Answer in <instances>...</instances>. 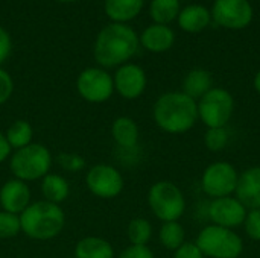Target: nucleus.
<instances>
[{"instance_id":"39448f33","label":"nucleus","mask_w":260,"mask_h":258,"mask_svg":"<svg viewBox=\"0 0 260 258\" xmlns=\"http://www.w3.org/2000/svg\"><path fill=\"white\" fill-rule=\"evenodd\" d=\"M195 245L210 258H239L244 252V240L235 230L213 224L200 231Z\"/></svg>"},{"instance_id":"f8f14e48","label":"nucleus","mask_w":260,"mask_h":258,"mask_svg":"<svg viewBox=\"0 0 260 258\" xmlns=\"http://www.w3.org/2000/svg\"><path fill=\"white\" fill-rule=\"evenodd\" d=\"M248 210L242 205V202L236 196H225L212 199L207 208L209 219L213 225L224 227L229 230H235L244 225Z\"/></svg>"},{"instance_id":"7c9ffc66","label":"nucleus","mask_w":260,"mask_h":258,"mask_svg":"<svg viewBox=\"0 0 260 258\" xmlns=\"http://www.w3.org/2000/svg\"><path fill=\"white\" fill-rule=\"evenodd\" d=\"M12 93H14V81L6 70L0 68V105L6 103L11 99Z\"/></svg>"},{"instance_id":"2eb2a0df","label":"nucleus","mask_w":260,"mask_h":258,"mask_svg":"<svg viewBox=\"0 0 260 258\" xmlns=\"http://www.w3.org/2000/svg\"><path fill=\"white\" fill-rule=\"evenodd\" d=\"M235 196L247 210H260V166H253L239 175Z\"/></svg>"},{"instance_id":"2f4dec72","label":"nucleus","mask_w":260,"mask_h":258,"mask_svg":"<svg viewBox=\"0 0 260 258\" xmlns=\"http://www.w3.org/2000/svg\"><path fill=\"white\" fill-rule=\"evenodd\" d=\"M117 258H155L152 249L149 246H136V245H129L128 248H125Z\"/></svg>"},{"instance_id":"f3484780","label":"nucleus","mask_w":260,"mask_h":258,"mask_svg":"<svg viewBox=\"0 0 260 258\" xmlns=\"http://www.w3.org/2000/svg\"><path fill=\"white\" fill-rule=\"evenodd\" d=\"M139 40L146 50L154 53H161L172 47L175 41V35L174 30L166 24H152L143 30Z\"/></svg>"},{"instance_id":"4468645a","label":"nucleus","mask_w":260,"mask_h":258,"mask_svg":"<svg viewBox=\"0 0 260 258\" xmlns=\"http://www.w3.org/2000/svg\"><path fill=\"white\" fill-rule=\"evenodd\" d=\"M30 198L29 184L21 179L11 178L0 187V207L5 211L20 216L29 207Z\"/></svg>"},{"instance_id":"473e14b6","label":"nucleus","mask_w":260,"mask_h":258,"mask_svg":"<svg viewBox=\"0 0 260 258\" xmlns=\"http://www.w3.org/2000/svg\"><path fill=\"white\" fill-rule=\"evenodd\" d=\"M174 258H206L195 243L186 242L177 251H174Z\"/></svg>"},{"instance_id":"1a4fd4ad","label":"nucleus","mask_w":260,"mask_h":258,"mask_svg":"<svg viewBox=\"0 0 260 258\" xmlns=\"http://www.w3.org/2000/svg\"><path fill=\"white\" fill-rule=\"evenodd\" d=\"M85 186L98 199H116L125 187L120 170L111 164H94L85 173Z\"/></svg>"},{"instance_id":"7ed1b4c3","label":"nucleus","mask_w":260,"mask_h":258,"mask_svg":"<svg viewBox=\"0 0 260 258\" xmlns=\"http://www.w3.org/2000/svg\"><path fill=\"white\" fill-rule=\"evenodd\" d=\"M21 233L37 242H47L58 237L66 227V213L61 205L44 199L30 202L20 214Z\"/></svg>"},{"instance_id":"4c0bfd02","label":"nucleus","mask_w":260,"mask_h":258,"mask_svg":"<svg viewBox=\"0 0 260 258\" xmlns=\"http://www.w3.org/2000/svg\"><path fill=\"white\" fill-rule=\"evenodd\" d=\"M67 258H75V257H67Z\"/></svg>"},{"instance_id":"b1692460","label":"nucleus","mask_w":260,"mask_h":258,"mask_svg":"<svg viewBox=\"0 0 260 258\" xmlns=\"http://www.w3.org/2000/svg\"><path fill=\"white\" fill-rule=\"evenodd\" d=\"M158 240L160 245L168 251H177L180 246L186 243V231L184 227L175 220V222H163L158 231Z\"/></svg>"},{"instance_id":"a211bd4d","label":"nucleus","mask_w":260,"mask_h":258,"mask_svg":"<svg viewBox=\"0 0 260 258\" xmlns=\"http://www.w3.org/2000/svg\"><path fill=\"white\" fill-rule=\"evenodd\" d=\"M75 258H116L113 245L98 236L82 237L75 246Z\"/></svg>"},{"instance_id":"6e6552de","label":"nucleus","mask_w":260,"mask_h":258,"mask_svg":"<svg viewBox=\"0 0 260 258\" xmlns=\"http://www.w3.org/2000/svg\"><path fill=\"white\" fill-rule=\"evenodd\" d=\"M239 173L236 167L227 161H215L209 164L201 175V189L212 199L232 196L236 192Z\"/></svg>"},{"instance_id":"f704fd0d","label":"nucleus","mask_w":260,"mask_h":258,"mask_svg":"<svg viewBox=\"0 0 260 258\" xmlns=\"http://www.w3.org/2000/svg\"><path fill=\"white\" fill-rule=\"evenodd\" d=\"M11 154H12V149H11L8 140H6V135H5V132L0 131V164L8 161Z\"/></svg>"},{"instance_id":"cd10ccee","label":"nucleus","mask_w":260,"mask_h":258,"mask_svg":"<svg viewBox=\"0 0 260 258\" xmlns=\"http://www.w3.org/2000/svg\"><path fill=\"white\" fill-rule=\"evenodd\" d=\"M230 135L227 128H207L204 134V144L210 152H221L227 148Z\"/></svg>"},{"instance_id":"aec40b11","label":"nucleus","mask_w":260,"mask_h":258,"mask_svg":"<svg viewBox=\"0 0 260 258\" xmlns=\"http://www.w3.org/2000/svg\"><path fill=\"white\" fill-rule=\"evenodd\" d=\"M212 20L210 12L201 5H190L178 14V24L186 32H201Z\"/></svg>"},{"instance_id":"4be33fe9","label":"nucleus","mask_w":260,"mask_h":258,"mask_svg":"<svg viewBox=\"0 0 260 258\" xmlns=\"http://www.w3.org/2000/svg\"><path fill=\"white\" fill-rule=\"evenodd\" d=\"M143 0H105V12L114 23H125L139 15Z\"/></svg>"},{"instance_id":"ddd939ff","label":"nucleus","mask_w":260,"mask_h":258,"mask_svg":"<svg viewBox=\"0 0 260 258\" xmlns=\"http://www.w3.org/2000/svg\"><path fill=\"white\" fill-rule=\"evenodd\" d=\"M113 82L114 91H117L119 96H122L126 100H134L145 93L148 79L145 70L140 65L123 64L116 70Z\"/></svg>"},{"instance_id":"20e7f679","label":"nucleus","mask_w":260,"mask_h":258,"mask_svg":"<svg viewBox=\"0 0 260 258\" xmlns=\"http://www.w3.org/2000/svg\"><path fill=\"white\" fill-rule=\"evenodd\" d=\"M8 161L12 178L24 182H34L38 179L41 181L47 173H50L53 157L47 146L41 143H30L26 148L12 151Z\"/></svg>"},{"instance_id":"dca6fc26","label":"nucleus","mask_w":260,"mask_h":258,"mask_svg":"<svg viewBox=\"0 0 260 258\" xmlns=\"http://www.w3.org/2000/svg\"><path fill=\"white\" fill-rule=\"evenodd\" d=\"M111 137L119 149L131 151L136 149L140 138V129L134 119L122 116L114 119L111 123Z\"/></svg>"},{"instance_id":"423d86ee","label":"nucleus","mask_w":260,"mask_h":258,"mask_svg":"<svg viewBox=\"0 0 260 258\" xmlns=\"http://www.w3.org/2000/svg\"><path fill=\"white\" fill-rule=\"evenodd\" d=\"M148 205L158 220L175 222L186 211V198L172 181H157L148 190Z\"/></svg>"},{"instance_id":"412c9836","label":"nucleus","mask_w":260,"mask_h":258,"mask_svg":"<svg viewBox=\"0 0 260 258\" xmlns=\"http://www.w3.org/2000/svg\"><path fill=\"white\" fill-rule=\"evenodd\" d=\"M212 88V75L204 68L190 70L183 81V93L197 102Z\"/></svg>"},{"instance_id":"c9c22d12","label":"nucleus","mask_w":260,"mask_h":258,"mask_svg":"<svg viewBox=\"0 0 260 258\" xmlns=\"http://www.w3.org/2000/svg\"><path fill=\"white\" fill-rule=\"evenodd\" d=\"M254 90L260 94V70L257 71V75L254 76Z\"/></svg>"},{"instance_id":"9b49d317","label":"nucleus","mask_w":260,"mask_h":258,"mask_svg":"<svg viewBox=\"0 0 260 258\" xmlns=\"http://www.w3.org/2000/svg\"><path fill=\"white\" fill-rule=\"evenodd\" d=\"M212 15L222 27L244 29L253 20V8L248 0H216Z\"/></svg>"},{"instance_id":"5701e85b","label":"nucleus","mask_w":260,"mask_h":258,"mask_svg":"<svg viewBox=\"0 0 260 258\" xmlns=\"http://www.w3.org/2000/svg\"><path fill=\"white\" fill-rule=\"evenodd\" d=\"M5 135H6V140H8V143H9L12 151L26 148L30 143H34L32 141L34 140V128L24 119H18V120L12 122L8 126Z\"/></svg>"},{"instance_id":"9d476101","label":"nucleus","mask_w":260,"mask_h":258,"mask_svg":"<svg viewBox=\"0 0 260 258\" xmlns=\"http://www.w3.org/2000/svg\"><path fill=\"white\" fill-rule=\"evenodd\" d=\"M76 90L85 102L104 103L110 100L114 93L113 76L105 68H85L76 79Z\"/></svg>"},{"instance_id":"f257e3e1","label":"nucleus","mask_w":260,"mask_h":258,"mask_svg":"<svg viewBox=\"0 0 260 258\" xmlns=\"http://www.w3.org/2000/svg\"><path fill=\"white\" fill-rule=\"evenodd\" d=\"M155 125L166 134L178 135L190 131L198 119V103L183 91L161 94L152 108Z\"/></svg>"},{"instance_id":"72a5a7b5","label":"nucleus","mask_w":260,"mask_h":258,"mask_svg":"<svg viewBox=\"0 0 260 258\" xmlns=\"http://www.w3.org/2000/svg\"><path fill=\"white\" fill-rule=\"evenodd\" d=\"M12 50V41L9 33L0 26V64H3Z\"/></svg>"},{"instance_id":"0eeeda50","label":"nucleus","mask_w":260,"mask_h":258,"mask_svg":"<svg viewBox=\"0 0 260 258\" xmlns=\"http://www.w3.org/2000/svg\"><path fill=\"white\" fill-rule=\"evenodd\" d=\"M198 119L207 128H225L235 111V99L225 88L213 87L198 102Z\"/></svg>"},{"instance_id":"a878e982","label":"nucleus","mask_w":260,"mask_h":258,"mask_svg":"<svg viewBox=\"0 0 260 258\" xmlns=\"http://www.w3.org/2000/svg\"><path fill=\"white\" fill-rule=\"evenodd\" d=\"M149 12L155 24L168 26L180 14V0H152Z\"/></svg>"},{"instance_id":"bb28decb","label":"nucleus","mask_w":260,"mask_h":258,"mask_svg":"<svg viewBox=\"0 0 260 258\" xmlns=\"http://www.w3.org/2000/svg\"><path fill=\"white\" fill-rule=\"evenodd\" d=\"M21 233L20 216L0 210V240L14 239Z\"/></svg>"},{"instance_id":"6ab92c4d","label":"nucleus","mask_w":260,"mask_h":258,"mask_svg":"<svg viewBox=\"0 0 260 258\" xmlns=\"http://www.w3.org/2000/svg\"><path fill=\"white\" fill-rule=\"evenodd\" d=\"M40 190L44 201L61 205L64 201H67L70 195V184L62 175L50 172L41 179Z\"/></svg>"},{"instance_id":"f03ea898","label":"nucleus","mask_w":260,"mask_h":258,"mask_svg":"<svg viewBox=\"0 0 260 258\" xmlns=\"http://www.w3.org/2000/svg\"><path fill=\"white\" fill-rule=\"evenodd\" d=\"M140 40L134 29L123 23H111L105 26L94 43V59L104 68L120 67L131 59L137 49Z\"/></svg>"},{"instance_id":"c756f323","label":"nucleus","mask_w":260,"mask_h":258,"mask_svg":"<svg viewBox=\"0 0 260 258\" xmlns=\"http://www.w3.org/2000/svg\"><path fill=\"white\" fill-rule=\"evenodd\" d=\"M245 234L254 240L260 242V210H248L247 217L244 220Z\"/></svg>"},{"instance_id":"e433bc0d","label":"nucleus","mask_w":260,"mask_h":258,"mask_svg":"<svg viewBox=\"0 0 260 258\" xmlns=\"http://www.w3.org/2000/svg\"><path fill=\"white\" fill-rule=\"evenodd\" d=\"M59 2H73V0H59Z\"/></svg>"},{"instance_id":"c85d7f7f","label":"nucleus","mask_w":260,"mask_h":258,"mask_svg":"<svg viewBox=\"0 0 260 258\" xmlns=\"http://www.w3.org/2000/svg\"><path fill=\"white\" fill-rule=\"evenodd\" d=\"M56 164L67 173H79L85 169V158L75 152H61L56 155Z\"/></svg>"},{"instance_id":"393cba45","label":"nucleus","mask_w":260,"mask_h":258,"mask_svg":"<svg viewBox=\"0 0 260 258\" xmlns=\"http://www.w3.org/2000/svg\"><path fill=\"white\" fill-rule=\"evenodd\" d=\"M152 225L145 217H134L126 228V236L131 245L136 246H148L149 240L152 239Z\"/></svg>"}]
</instances>
